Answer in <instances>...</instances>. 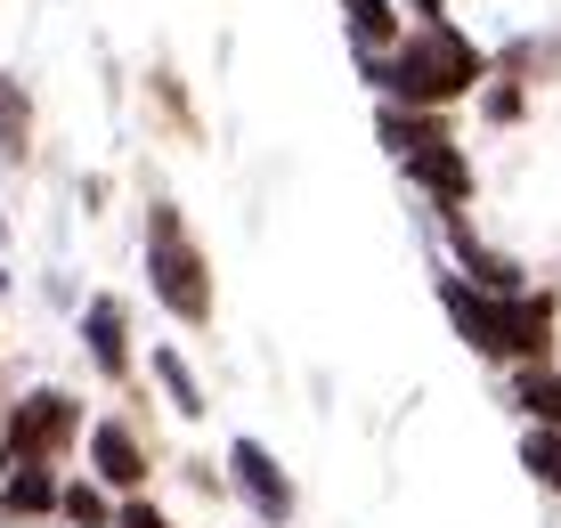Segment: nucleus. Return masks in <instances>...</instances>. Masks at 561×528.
<instances>
[{
  "mask_svg": "<svg viewBox=\"0 0 561 528\" xmlns=\"http://www.w3.org/2000/svg\"><path fill=\"white\" fill-rule=\"evenodd\" d=\"M520 472H537V487L561 496V432H529L520 439Z\"/></svg>",
  "mask_w": 561,
  "mask_h": 528,
  "instance_id": "obj_15",
  "label": "nucleus"
},
{
  "mask_svg": "<svg viewBox=\"0 0 561 528\" xmlns=\"http://www.w3.org/2000/svg\"><path fill=\"white\" fill-rule=\"evenodd\" d=\"M366 66V82H375L391 106H408V114H439L448 97H463L480 82V49L463 42V33L439 16V25H415V33H399V49H382V57H358Z\"/></svg>",
  "mask_w": 561,
  "mask_h": 528,
  "instance_id": "obj_1",
  "label": "nucleus"
},
{
  "mask_svg": "<svg viewBox=\"0 0 561 528\" xmlns=\"http://www.w3.org/2000/svg\"><path fill=\"white\" fill-rule=\"evenodd\" d=\"M82 399L73 390H25V399L9 406V423H0V447H9L16 463H57L73 439H82Z\"/></svg>",
  "mask_w": 561,
  "mask_h": 528,
  "instance_id": "obj_4",
  "label": "nucleus"
},
{
  "mask_svg": "<svg viewBox=\"0 0 561 528\" xmlns=\"http://www.w3.org/2000/svg\"><path fill=\"white\" fill-rule=\"evenodd\" d=\"M25 139H33V106H25V90L0 73V154H25Z\"/></svg>",
  "mask_w": 561,
  "mask_h": 528,
  "instance_id": "obj_14",
  "label": "nucleus"
},
{
  "mask_svg": "<svg viewBox=\"0 0 561 528\" xmlns=\"http://www.w3.org/2000/svg\"><path fill=\"white\" fill-rule=\"evenodd\" d=\"M399 163H408V171H415V180L432 187L448 211H463V195H472V171H463V154L448 147V130H439V139H423V147H408Z\"/></svg>",
  "mask_w": 561,
  "mask_h": 528,
  "instance_id": "obj_7",
  "label": "nucleus"
},
{
  "mask_svg": "<svg viewBox=\"0 0 561 528\" xmlns=\"http://www.w3.org/2000/svg\"><path fill=\"white\" fill-rule=\"evenodd\" d=\"M82 342H90V366L99 375H130V318H123V301H90L82 309Z\"/></svg>",
  "mask_w": 561,
  "mask_h": 528,
  "instance_id": "obj_8",
  "label": "nucleus"
},
{
  "mask_svg": "<svg viewBox=\"0 0 561 528\" xmlns=\"http://www.w3.org/2000/svg\"><path fill=\"white\" fill-rule=\"evenodd\" d=\"M154 382H163V399L180 406V415H204V390H196V375H187L180 349H154Z\"/></svg>",
  "mask_w": 561,
  "mask_h": 528,
  "instance_id": "obj_13",
  "label": "nucleus"
},
{
  "mask_svg": "<svg viewBox=\"0 0 561 528\" xmlns=\"http://www.w3.org/2000/svg\"><path fill=\"white\" fill-rule=\"evenodd\" d=\"M114 528H171V513L147 504V496H123V504H114Z\"/></svg>",
  "mask_w": 561,
  "mask_h": 528,
  "instance_id": "obj_16",
  "label": "nucleus"
},
{
  "mask_svg": "<svg viewBox=\"0 0 561 528\" xmlns=\"http://www.w3.org/2000/svg\"><path fill=\"white\" fill-rule=\"evenodd\" d=\"M147 285L180 325L211 318V261H204V244L187 237V220L171 204H147Z\"/></svg>",
  "mask_w": 561,
  "mask_h": 528,
  "instance_id": "obj_3",
  "label": "nucleus"
},
{
  "mask_svg": "<svg viewBox=\"0 0 561 528\" xmlns=\"http://www.w3.org/2000/svg\"><path fill=\"white\" fill-rule=\"evenodd\" d=\"M9 463H16V456H9V447H0V480H9Z\"/></svg>",
  "mask_w": 561,
  "mask_h": 528,
  "instance_id": "obj_18",
  "label": "nucleus"
},
{
  "mask_svg": "<svg viewBox=\"0 0 561 528\" xmlns=\"http://www.w3.org/2000/svg\"><path fill=\"white\" fill-rule=\"evenodd\" d=\"M57 513V472L49 463H9L0 480V520H49Z\"/></svg>",
  "mask_w": 561,
  "mask_h": 528,
  "instance_id": "obj_9",
  "label": "nucleus"
},
{
  "mask_svg": "<svg viewBox=\"0 0 561 528\" xmlns=\"http://www.w3.org/2000/svg\"><path fill=\"white\" fill-rule=\"evenodd\" d=\"M439 309L496 366H546V349H553V301L546 292H480L456 268H439Z\"/></svg>",
  "mask_w": 561,
  "mask_h": 528,
  "instance_id": "obj_2",
  "label": "nucleus"
},
{
  "mask_svg": "<svg viewBox=\"0 0 561 528\" xmlns=\"http://www.w3.org/2000/svg\"><path fill=\"white\" fill-rule=\"evenodd\" d=\"M228 480H237V496L253 504V513H261L268 528H285V520H294V472H285V463L268 456L261 439H237V447H228Z\"/></svg>",
  "mask_w": 561,
  "mask_h": 528,
  "instance_id": "obj_5",
  "label": "nucleus"
},
{
  "mask_svg": "<svg viewBox=\"0 0 561 528\" xmlns=\"http://www.w3.org/2000/svg\"><path fill=\"white\" fill-rule=\"evenodd\" d=\"M513 406L529 415V432H561V375L553 366H513Z\"/></svg>",
  "mask_w": 561,
  "mask_h": 528,
  "instance_id": "obj_10",
  "label": "nucleus"
},
{
  "mask_svg": "<svg viewBox=\"0 0 561 528\" xmlns=\"http://www.w3.org/2000/svg\"><path fill=\"white\" fill-rule=\"evenodd\" d=\"M342 16H351V42H358V57L399 49V9H391V0H342Z\"/></svg>",
  "mask_w": 561,
  "mask_h": 528,
  "instance_id": "obj_11",
  "label": "nucleus"
},
{
  "mask_svg": "<svg viewBox=\"0 0 561 528\" xmlns=\"http://www.w3.org/2000/svg\"><path fill=\"white\" fill-rule=\"evenodd\" d=\"M57 513L73 528H114V504H106L99 480H57Z\"/></svg>",
  "mask_w": 561,
  "mask_h": 528,
  "instance_id": "obj_12",
  "label": "nucleus"
},
{
  "mask_svg": "<svg viewBox=\"0 0 561 528\" xmlns=\"http://www.w3.org/2000/svg\"><path fill=\"white\" fill-rule=\"evenodd\" d=\"M408 9L423 16V25H439V0H408Z\"/></svg>",
  "mask_w": 561,
  "mask_h": 528,
  "instance_id": "obj_17",
  "label": "nucleus"
},
{
  "mask_svg": "<svg viewBox=\"0 0 561 528\" xmlns=\"http://www.w3.org/2000/svg\"><path fill=\"white\" fill-rule=\"evenodd\" d=\"M82 447H90V480L99 487H123V496L147 487V447H139V432H130L123 415H99L82 432Z\"/></svg>",
  "mask_w": 561,
  "mask_h": 528,
  "instance_id": "obj_6",
  "label": "nucleus"
}]
</instances>
